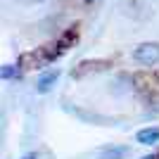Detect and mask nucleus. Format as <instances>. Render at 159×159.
<instances>
[{
    "instance_id": "obj_1",
    "label": "nucleus",
    "mask_w": 159,
    "mask_h": 159,
    "mask_svg": "<svg viewBox=\"0 0 159 159\" xmlns=\"http://www.w3.org/2000/svg\"><path fill=\"white\" fill-rule=\"evenodd\" d=\"M52 52H50V48H36V50H29V52H21L19 60H17V66L24 71H33V69H43V66L52 64Z\"/></svg>"
},
{
    "instance_id": "obj_2",
    "label": "nucleus",
    "mask_w": 159,
    "mask_h": 159,
    "mask_svg": "<svg viewBox=\"0 0 159 159\" xmlns=\"http://www.w3.org/2000/svg\"><path fill=\"white\" fill-rule=\"evenodd\" d=\"M112 64H114L112 60H83L81 64H76L71 69V79L81 81V79H86V76H90V74H102Z\"/></svg>"
},
{
    "instance_id": "obj_3",
    "label": "nucleus",
    "mask_w": 159,
    "mask_h": 159,
    "mask_svg": "<svg viewBox=\"0 0 159 159\" xmlns=\"http://www.w3.org/2000/svg\"><path fill=\"white\" fill-rule=\"evenodd\" d=\"M133 60L138 62V64H145V66L159 64V43L147 40V43L135 45V48H133Z\"/></svg>"
},
{
    "instance_id": "obj_4",
    "label": "nucleus",
    "mask_w": 159,
    "mask_h": 159,
    "mask_svg": "<svg viewBox=\"0 0 159 159\" xmlns=\"http://www.w3.org/2000/svg\"><path fill=\"white\" fill-rule=\"evenodd\" d=\"M76 40H79V24L69 26V29H66V31L60 36V38L55 40V43H50V45H48V48H50V52H52V60L62 57V55H64L66 50H69V48L76 43Z\"/></svg>"
},
{
    "instance_id": "obj_5",
    "label": "nucleus",
    "mask_w": 159,
    "mask_h": 159,
    "mask_svg": "<svg viewBox=\"0 0 159 159\" xmlns=\"http://www.w3.org/2000/svg\"><path fill=\"white\" fill-rule=\"evenodd\" d=\"M57 81H60V69H52V71H45L38 76V83H36V93H50L52 86H57Z\"/></svg>"
},
{
    "instance_id": "obj_6",
    "label": "nucleus",
    "mask_w": 159,
    "mask_h": 159,
    "mask_svg": "<svg viewBox=\"0 0 159 159\" xmlns=\"http://www.w3.org/2000/svg\"><path fill=\"white\" fill-rule=\"evenodd\" d=\"M131 152L133 150L128 145H112L100 152V159H126V157H131Z\"/></svg>"
},
{
    "instance_id": "obj_7",
    "label": "nucleus",
    "mask_w": 159,
    "mask_h": 159,
    "mask_svg": "<svg viewBox=\"0 0 159 159\" xmlns=\"http://www.w3.org/2000/svg\"><path fill=\"white\" fill-rule=\"evenodd\" d=\"M135 140H138L140 145H157V143H159V128H157V126L143 128V131H138Z\"/></svg>"
},
{
    "instance_id": "obj_8",
    "label": "nucleus",
    "mask_w": 159,
    "mask_h": 159,
    "mask_svg": "<svg viewBox=\"0 0 159 159\" xmlns=\"http://www.w3.org/2000/svg\"><path fill=\"white\" fill-rule=\"evenodd\" d=\"M19 76H21V69L17 64H5V66H2V71H0V79H5V81L19 79Z\"/></svg>"
},
{
    "instance_id": "obj_9",
    "label": "nucleus",
    "mask_w": 159,
    "mask_h": 159,
    "mask_svg": "<svg viewBox=\"0 0 159 159\" xmlns=\"http://www.w3.org/2000/svg\"><path fill=\"white\" fill-rule=\"evenodd\" d=\"M152 102H157V105H159V95H152ZM145 116H159V107H147Z\"/></svg>"
},
{
    "instance_id": "obj_10",
    "label": "nucleus",
    "mask_w": 159,
    "mask_h": 159,
    "mask_svg": "<svg viewBox=\"0 0 159 159\" xmlns=\"http://www.w3.org/2000/svg\"><path fill=\"white\" fill-rule=\"evenodd\" d=\"M19 2H24V5H38V2H43V0H19Z\"/></svg>"
},
{
    "instance_id": "obj_11",
    "label": "nucleus",
    "mask_w": 159,
    "mask_h": 159,
    "mask_svg": "<svg viewBox=\"0 0 159 159\" xmlns=\"http://www.w3.org/2000/svg\"><path fill=\"white\" fill-rule=\"evenodd\" d=\"M21 159H38V154H36V152H29V154H24Z\"/></svg>"
},
{
    "instance_id": "obj_12",
    "label": "nucleus",
    "mask_w": 159,
    "mask_h": 159,
    "mask_svg": "<svg viewBox=\"0 0 159 159\" xmlns=\"http://www.w3.org/2000/svg\"><path fill=\"white\" fill-rule=\"evenodd\" d=\"M83 5H95V2H100V0H81Z\"/></svg>"
},
{
    "instance_id": "obj_13",
    "label": "nucleus",
    "mask_w": 159,
    "mask_h": 159,
    "mask_svg": "<svg viewBox=\"0 0 159 159\" xmlns=\"http://www.w3.org/2000/svg\"><path fill=\"white\" fill-rule=\"evenodd\" d=\"M143 159H159V154H145Z\"/></svg>"
}]
</instances>
